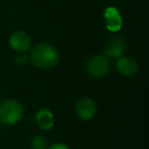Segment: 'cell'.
Instances as JSON below:
<instances>
[{
	"label": "cell",
	"instance_id": "cell-1",
	"mask_svg": "<svg viewBox=\"0 0 149 149\" xmlns=\"http://www.w3.org/2000/svg\"><path fill=\"white\" fill-rule=\"evenodd\" d=\"M30 60L40 68H52L59 61V53L48 43H39L33 48Z\"/></svg>",
	"mask_w": 149,
	"mask_h": 149
},
{
	"label": "cell",
	"instance_id": "cell-2",
	"mask_svg": "<svg viewBox=\"0 0 149 149\" xmlns=\"http://www.w3.org/2000/svg\"><path fill=\"white\" fill-rule=\"evenodd\" d=\"M24 116V107L17 100H6L0 105V123L5 126H13Z\"/></svg>",
	"mask_w": 149,
	"mask_h": 149
},
{
	"label": "cell",
	"instance_id": "cell-3",
	"mask_svg": "<svg viewBox=\"0 0 149 149\" xmlns=\"http://www.w3.org/2000/svg\"><path fill=\"white\" fill-rule=\"evenodd\" d=\"M87 72L93 78H102L109 72L110 61L105 55H95L87 62Z\"/></svg>",
	"mask_w": 149,
	"mask_h": 149
},
{
	"label": "cell",
	"instance_id": "cell-4",
	"mask_svg": "<svg viewBox=\"0 0 149 149\" xmlns=\"http://www.w3.org/2000/svg\"><path fill=\"white\" fill-rule=\"evenodd\" d=\"M9 46L17 52H26L31 47V38L24 31H15L9 36Z\"/></svg>",
	"mask_w": 149,
	"mask_h": 149
},
{
	"label": "cell",
	"instance_id": "cell-5",
	"mask_svg": "<svg viewBox=\"0 0 149 149\" xmlns=\"http://www.w3.org/2000/svg\"><path fill=\"white\" fill-rule=\"evenodd\" d=\"M96 104L94 100L91 98H82L78 101L76 105V112L77 116L81 118L82 120H90L95 116L96 114Z\"/></svg>",
	"mask_w": 149,
	"mask_h": 149
},
{
	"label": "cell",
	"instance_id": "cell-6",
	"mask_svg": "<svg viewBox=\"0 0 149 149\" xmlns=\"http://www.w3.org/2000/svg\"><path fill=\"white\" fill-rule=\"evenodd\" d=\"M126 51V42L122 37H114L108 41L104 50L107 58H120Z\"/></svg>",
	"mask_w": 149,
	"mask_h": 149
},
{
	"label": "cell",
	"instance_id": "cell-7",
	"mask_svg": "<svg viewBox=\"0 0 149 149\" xmlns=\"http://www.w3.org/2000/svg\"><path fill=\"white\" fill-rule=\"evenodd\" d=\"M116 70L125 77H132L138 70V63L130 56H122L116 61Z\"/></svg>",
	"mask_w": 149,
	"mask_h": 149
},
{
	"label": "cell",
	"instance_id": "cell-8",
	"mask_svg": "<svg viewBox=\"0 0 149 149\" xmlns=\"http://www.w3.org/2000/svg\"><path fill=\"white\" fill-rule=\"evenodd\" d=\"M106 28L111 32H116L122 27V17L114 7H108L104 13Z\"/></svg>",
	"mask_w": 149,
	"mask_h": 149
},
{
	"label": "cell",
	"instance_id": "cell-9",
	"mask_svg": "<svg viewBox=\"0 0 149 149\" xmlns=\"http://www.w3.org/2000/svg\"><path fill=\"white\" fill-rule=\"evenodd\" d=\"M36 122L41 130L48 131L54 126V116L48 108H43L36 114Z\"/></svg>",
	"mask_w": 149,
	"mask_h": 149
},
{
	"label": "cell",
	"instance_id": "cell-10",
	"mask_svg": "<svg viewBox=\"0 0 149 149\" xmlns=\"http://www.w3.org/2000/svg\"><path fill=\"white\" fill-rule=\"evenodd\" d=\"M48 141L44 136H36L32 139L31 147L32 149H47Z\"/></svg>",
	"mask_w": 149,
	"mask_h": 149
},
{
	"label": "cell",
	"instance_id": "cell-11",
	"mask_svg": "<svg viewBox=\"0 0 149 149\" xmlns=\"http://www.w3.org/2000/svg\"><path fill=\"white\" fill-rule=\"evenodd\" d=\"M13 62L17 65H25L29 62V57L25 53H19L13 57Z\"/></svg>",
	"mask_w": 149,
	"mask_h": 149
},
{
	"label": "cell",
	"instance_id": "cell-12",
	"mask_svg": "<svg viewBox=\"0 0 149 149\" xmlns=\"http://www.w3.org/2000/svg\"><path fill=\"white\" fill-rule=\"evenodd\" d=\"M48 149H70V147H68L65 144H62V143H55V144L51 145Z\"/></svg>",
	"mask_w": 149,
	"mask_h": 149
}]
</instances>
